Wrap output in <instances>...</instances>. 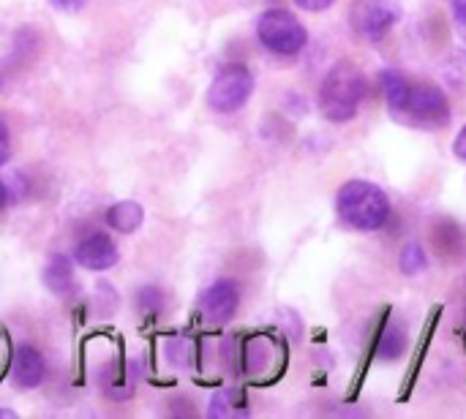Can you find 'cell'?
Wrapping results in <instances>:
<instances>
[{"instance_id":"1","label":"cell","mask_w":466,"mask_h":419,"mask_svg":"<svg viewBox=\"0 0 466 419\" xmlns=\"http://www.w3.org/2000/svg\"><path fill=\"white\" fill-rule=\"evenodd\" d=\"M336 213L339 221L355 232H377L390 218V199L369 180H350L336 194Z\"/></svg>"},{"instance_id":"2","label":"cell","mask_w":466,"mask_h":419,"mask_svg":"<svg viewBox=\"0 0 466 419\" xmlns=\"http://www.w3.org/2000/svg\"><path fill=\"white\" fill-rule=\"evenodd\" d=\"M366 95V79L363 71L352 63V60H341L336 63L319 87V112L330 120V123H350Z\"/></svg>"},{"instance_id":"3","label":"cell","mask_w":466,"mask_h":419,"mask_svg":"<svg viewBox=\"0 0 466 419\" xmlns=\"http://www.w3.org/2000/svg\"><path fill=\"white\" fill-rule=\"evenodd\" d=\"M257 35H259L265 49H270L273 55H284V57L300 55V49L309 41V33H306L303 22L287 8L265 11L259 16V22H257Z\"/></svg>"},{"instance_id":"4","label":"cell","mask_w":466,"mask_h":419,"mask_svg":"<svg viewBox=\"0 0 466 419\" xmlns=\"http://www.w3.org/2000/svg\"><path fill=\"white\" fill-rule=\"evenodd\" d=\"M251 93H254V74L240 63H229L218 68V74L213 76L208 87V104L221 115H232L248 104Z\"/></svg>"},{"instance_id":"5","label":"cell","mask_w":466,"mask_h":419,"mask_svg":"<svg viewBox=\"0 0 466 419\" xmlns=\"http://www.w3.org/2000/svg\"><path fill=\"white\" fill-rule=\"evenodd\" d=\"M401 14V0H352L350 25L358 38L380 41L399 25Z\"/></svg>"},{"instance_id":"6","label":"cell","mask_w":466,"mask_h":419,"mask_svg":"<svg viewBox=\"0 0 466 419\" xmlns=\"http://www.w3.org/2000/svg\"><path fill=\"white\" fill-rule=\"evenodd\" d=\"M404 115L420 125H445L451 120V104L442 87L434 82H418L410 87V101Z\"/></svg>"},{"instance_id":"7","label":"cell","mask_w":466,"mask_h":419,"mask_svg":"<svg viewBox=\"0 0 466 419\" xmlns=\"http://www.w3.org/2000/svg\"><path fill=\"white\" fill-rule=\"evenodd\" d=\"M243 363L251 379H276V374L284 368V352L270 335H254L246 341Z\"/></svg>"},{"instance_id":"8","label":"cell","mask_w":466,"mask_h":419,"mask_svg":"<svg viewBox=\"0 0 466 419\" xmlns=\"http://www.w3.org/2000/svg\"><path fill=\"white\" fill-rule=\"evenodd\" d=\"M240 303V289L235 281H216L202 297H199V311L208 322L224 324L235 316Z\"/></svg>"},{"instance_id":"9","label":"cell","mask_w":466,"mask_h":419,"mask_svg":"<svg viewBox=\"0 0 466 419\" xmlns=\"http://www.w3.org/2000/svg\"><path fill=\"white\" fill-rule=\"evenodd\" d=\"M74 259H76L79 267H85V270L104 273V270H109V267L117 264L120 254H117V245L112 243L109 234H90V237H85V240L76 245Z\"/></svg>"},{"instance_id":"10","label":"cell","mask_w":466,"mask_h":419,"mask_svg":"<svg viewBox=\"0 0 466 419\" xmlns=\"http://www.w3.org/2000/svg\"><path fill=\"white\" fill-rule=\"evenodd\" d=\"M440 316H442V305H434L431 314H429V322H426V327H423V335H420V341H418V346H415V357H412V363H410V371H407V376H404V384H401V390H399V401H401V404L410 401V395H412V390H415V384H418V376H420V368H423L426 354H429V349H431V341H434Z\"/></svg>"},{"instance_id":"11","label":"cell","mask_w":466,"mask_h":419,"mask_svg":"<svg viewBox=\"0 0 466 419\" xmlns=\"http://www.w3.org/2000/svg\"><path fill=\"white\" fill-rule=\"evenodd\" d=\"M11 382L19 390H35L44 382V357L33 346H19L11 357Z\"/></svg>"},{"instance_id":"12","label":"cell","mask_w":466,"mask_h":419,"mask_svg":"<svg viewBox=\"0 0 466 419\" xmlns=\"http://www.w3.org/2000/svg\"><path fill=\"white\" fill-rule=\"evenodd\" d=\"M74 267H71V259L68 256H60L55 254L46 267H44V286L52 292V294H71L74 292Z\"/></svg>"},{"instance_id":"13","label":"cell","mask_w":466,"mask_h":419,"mask_svg":"<svg viewBox=\"0 0 466 419\" xmlns=\"http://www.w3.org/2000/svg\"><path fill=\"white\" fill-rule=\"evenodd\" d=\"M142 221H145V210H142L139 202H131V199L117 202V205H112V207L106 210V224H109L115 232H120V234L137 232V229L142 226Z\"/></svg>"},{"instance_id":"14","label":"cell","mask_w":466,"mask_h":419,"mask_svg":"<svg viewBox=\"0 0 466 419\" xmlns=\"http://www.w3.org/2000/svg\"><path fill=\"white\" fill-rule=\"evenodd\" d=\"M380 82H382L388 106H390L396 115H404L407 101H410V87H412V85L404 79V74H399V71H393V68H385V71L380 74Z\"/></svg>"},{"instance_id":"15","label":"cell","mask_w":466,"mask_h":419,"mask_svg":"<svg viewBox=\"0 0 466 419\" xmlns=\"http://www.w3.org/2000/svg\"><path fill=\"white\" fill-rule=\"evenodd\" d=\"M434 245H437L440 256H445V259H453L464 248V234L456 226V221H437V226H434Z\"/></svg>"},{"instance_id":"16","label":"cell","mask_w":466,"mask_h":419,"mask_svg":"<svg viewBox=\"0 0 466 419\" xmlns=\"http://www.w3.org/2000/svg\"><path fill=\"white\" fill-rule=\"evenodd\" d=\"M385 319H388V314H382V324H380V330L374 335L377 352L385 360H399L401 352H404V330L401 327H385Z\"/></svg>"},{"instance_id":"17","label":"cell","mask_w":466,"mask_h":419,"mask_svg":"<svg viewBox=\"0 0 466 419\" xmlns=\"http://www.w3.org/2000/svg\"><path fill=\"white\" fill-rule=\"evenodd\" d=\"M423 270H426V251H423V245H418V243L404 245V251H401V273L404 275H418Z\"/></svg>"},{"instance_id":"18","label":"cell","mask_w":466,"mask_h":419,"mask_svg":"<svg viewBox=\"0 0 466 419\" xmlns=\"http://www.w3.org/2000/svg\"><path fill=\"white\" fill-rule=\"evenodd\" d=\"M208 412H210V417H232V414L243 412L240 409V395L235 390H224V393H218L213 398V404H210Z\"/></svg>"},{"instance_id":"19","label":"cell","mask_w":466,"mask_h":419,"mask_svg":"<svg viewBox=\"0 0 466 419\" xmlns=\"http://www.w3.org/2000/svg\"><path fill=\"white\" fill-rule=\"evenodd\" d=\"M295 3L306 11H328L333 5V0H295Z\"/></svg>"},{"instance_id":"20","label":"cell","mask_w":466,"mask_h":419,"mask_svg":"<svg viewBox=\"0 0 466 419\" xmlns=\"http://www.w3.org/2000/svg\"><path fill=\"white\" fill-rule=\"evenodd\" d=\"M8 155H11V142H8V131H5V125L0 123V166L8 161Z\"/></svg>"},{"instance_id":"21","label":"cell","mask_w":466,"mask_h":419,"mask_svg":"<svg viewBox=\"0 0 466 419\" xmlns=\"http://www.w3.org/2000/svg\"><path fill=\"white\" fill-rule=\"evenodd\" d=\"M49 3L60 11H79L87 0H49Z\"/></svg>"},{"instance_id":"22","label":"cell","mask_w":466,"mask_h":419,"mask_svg":"<svg viewBox=\"0 0 466 419\" xmlns=\"http://www.w3.org/2000/svg\"><path fill=\"white\" fill-rule=\"evenodd\" d=\"M453 153H456V158L466 161V125L459 131V136H456V142H453Z\"/></svg>"},{"instance_id":"23","label":"cell","mask_w":466,"mask_h":419,"mask_svg":"<svg viewBox=\"0 0 466 419\" xmlns=\"http://www.w3.org/2000/svg\"><path fill=\"white\" fill-rule=\"evenodd\" d=\"M453 14L461 25H466V0H453Z\"/></svg>"},{"instance_id":"24","label":"cell","mask_w":466,"mask_h":419,"mask_svg":"<svg viewBox=\"0 0 466 419\" xmlns=\"http://www.w3.org/2000/svg\"><path fill=\"white\" fill-rule=\"evenodd\" d=\"M8 202H11V191H8V183H3V180H0V210H3V207H5Z\"/></svg>"},{"instance_id":"25","label":"cell","mask_w":466,"mask_h":419,"mask_svg":"<svg viewBox=\"0 0 466 419\" xmlns=\"http://www.w3.org/2000/svg\"><path fill=\"white\" fill-rule=\"evenodd\" d=\"M0 85H3V68H0Z\"/></svg>"}]
</instances>
